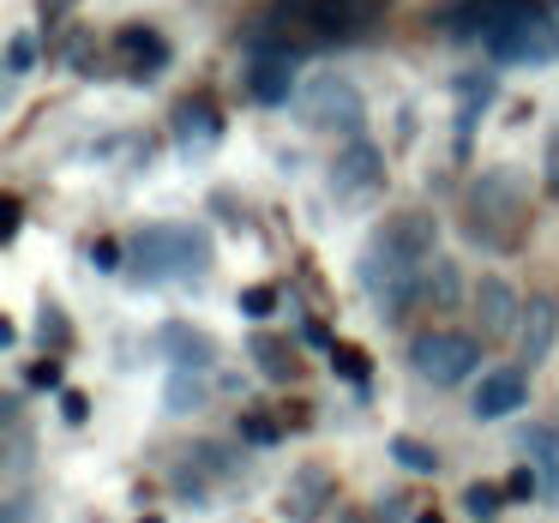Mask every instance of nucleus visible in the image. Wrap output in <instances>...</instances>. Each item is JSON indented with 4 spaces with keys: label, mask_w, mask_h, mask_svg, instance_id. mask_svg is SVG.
<instances>
[{
    "label": "nucleus",
    "mask_w": 559,
    "mask_h": 523,
    "mask_svg": "<svg viewBox=\"0 0 559 523\" xmlns=\"http://www.w3.org/2000/svg\"><path fill=\"white\" fill-rule=\"evenodd\" d=\"M451 31L481 43V55H493L506 67H554L559 61V25L542 7H530V0H469V13L451 19Z\"/></svg>",
    "instance_id": "f257e3e1"
},
{
    "label": "nucleus",
    "mask_w": 559,
    "mask_h": 523,
    "mask_svg": "<svg viewBox=\"0 0 559 523\" xmlns=\"http://www.w3.org/2000/svg\"><path fill=\"white\" fill-rule=\"evenodd\" d=\"M523 211H530V187H523L518 169H487L475 175L469 199H463V229H469L475 247L487 253H506L523 229Z\"/></svg>",
    "instance_id": "f03ea898"
},
{
    "label": "nucleus",
    "mask_w": 559,
    "mask_h": 523,
    "mask_svg": "<svg viewBox=\"0 0 559 523\" xmlns=\"http://www.w3.org/2000/svg\"><path fill=\"white\" fill-rule=\"evenodd\" d=\"M127 259H133L139 283H181V277L211 271V235L187 229V223H151V229L133 235Z\"/></svg>",
    "instance_id": "7ed1b4c3"
},
{
    "label": "nucleus",
    "mask_w": 559,
    "mask_h": 523,
    "mask_svg": "<svg viewBox=\"0 0 559 523\" xmlns=\"http://www.w3.org/2000/svg\"><path fill=\"white\" fill-rule=\"evenodd\" d=\"M295 121H301L307 133H325V139H361L367 103H361V91H355V79L313 73L295 91Z\"/></svg>",
    "instance_id": "20e7f679"
},
{
    "label": "nucleus",
    "mask_w": 559,
    "mask_h": 523,
    "mask_svg": "<svg viewBox=\"0 0 559 523\" xmlns=\"http://www.w3.org/2000/svg\"><path fill=\"white\" fill-rule=\"evenodd\" d=\"M409 367L427 385L451 391L481 367V337H469V331H421V337L409 343Z\"/></svg>",
    "instance_id": "39448f33"
},
{
    "label": "nucleus",
    "mask_w": 559,
    "mask_h": 523,
    "mask_svg": "<svg viewBox=\"0 0 559 523\" xmlns=\"http://www.w3.org/2000/svg\"><path fill=\"white\" fill-rule=\"evenodd\" d=\"M241 85L259 109L295 103V91H301V49L295 43H253V55L241 67Z\"/></svg>",
    "instance_id": "423d86ee"
},
{
    "label": "nucleus",
    "mask_w": 559,
    "mask_h": 523,
    "mask_svg": "<svg viewBox=\"0 0 559 523\" xmlns=\"http://www.w3.org/2000/svg\"><path fill=\"white\" fill-rule=\"evenodd\" d=\"M433 247H439V223L427 217V211H397V217H385V229L373 235L367 259L397 265V271H427L433 265Z\"/></svg>",
    "instance_id": "0eeeda50"
},
{
    "label": "nucleus",
    "mask_w": 559,
    "mask_h": 523,
    "mask_svg": "<svg viewBox=\"0 0 559 523\" xmlns=\"http://www.w3.org/2000/svg\"><path fill=\"white\" fill-rule=\"evenodd\" d=\"M385 187V157L373 139H343V151L331 157V199L337 205H367Z\"/></svg>",
    "instance_id": "6e6552de"
},
{
    "label": "nucleus",
    "mask_w": 559,
    "mask_h": 523,
    "mask_svg": "<svg viewBox=\"0 0 559 523\" xmlns=\"http://www.w3.org/2000/svg\"><path fill=\"white\" fill-rule=\"evenodd\" d=\"M475 325H481V337H518V325H523V301H518V289H511L506 277H481L475 283Z\"/></svg>",
    "instance_id": "1a4fd4ad"
},
{
    "label": "nucleus",
    "mask_w": 559,
    "mask_h": 523,
    "mask_svg": "<svg viewBox=\"0 0 559 523\" xmlns=\"http://www.w3.org/2000/svg\"><path fill=\"white\" fill-rule=\"evenodd\" d=\"M523 403H530V379H523V367H493V373H481L469 409H475V421H499V415H518Z\"/></svg>",
    "instance_id": "9d476101"
},
{
    "label": "nucleus",
    "mask_w": 559,
    "mask_h": 523,
    "mask_svg": "<svg viewBox=\"0 0 559 523\" xmlns=\"http://www.w3.org/2000/svg\"><path fill=\"white\" fill-rule=\"evenodd\" d=\"M337 499V487H331V475L319 469V463H307V469H295V482L283 487V518L295 523H313L325 518V506Z\"/></svg>",
    "instance_id": "9b49d317"
},
{
    "label": "nucleus",
    "mask_w": 559,
    "mask_h": 523,
    "mask_svg": "<svg viewBox=\"0 0 559 523\" xmlns=\"http://www.w3.org/2000/svg\"><path fill=\"white\" fill-rule=\"evenodd\" d=\"M554 337H559V307L547 301V295H530L523 301V325H518V349H523V361H547L554 355Z\"/></svg>",
    "instance_id": "f8f14e48"
},
{
    "label": "nucleus",
    "mask_w": 559,
    "mask_h": 523,
    "mask_svg": "<svg viewBox=\"0 0 559 523\" xmlns=\"http://www.w3.org/2000/svg\"><path fill=\"white\" fill-rule=\"evenodd\" d=\"M175 133H181L187 151H211L223 139V121H217L211 103H181V109H175Z\"/></svg>",
    "instance_id": "ddd939ff"
},
{
    "label": "nucleus",
    "mask_w": 559,
    "mask_h": 523,
    "mask_svg": "<svg viewBox=\"0 0 559 523\" xmlns=\"http://www.w3.org/2000/svg\"><path fill=\"white\" fill-rule=\"evenodd\" d=\"M523 457L542 475V494H559V427H530L523 433Z\"/></svg>",
    "instance_id": "4468645a"
},
{
    "label": "nucleus",
    "mask_w": 559,
    "mask_h": 523,
    "mask_svg": "<svg viewBox=\"0 0 559 523\" xmlns=\"http://www.w3.org/2000/svg\"><path fill=\"white\" fill-rule=\"evenodd\" d=\"M457 301H463V271L451 265V259H433V265L421 271V307H439V313H451Z\"/></svg>",
    "instance_id": "2eb2a0df"
},
{
    "label": "nucleus",
    "mask_w": 559,
    "mask_h": 523,
    "mask_svg": "<svg viewBox=\"0 0 559 523\" xmlns=\"http://www.w3.org/2000/svg\"><path fill=\"white\" fill-rule=\"evenodd\" d=\"M115 43H121V49L133 55V73H163V67H169V43H163L157 31H139V25H127Z\"/></svg>",
    "instance_id": "dca6fc26"
},
{
    "label": "nucleus",
    "mask_w": 559,
    "mask_h": 523,
    "mask_svg": "<svg viewBox=\"0 0 559 523\" xmlns=\"http://www.w3.org/2000/svg\"><path fill=\"white\" fill-rule=\"evenodd\" d=\"M163 355H169L175 367H211V355H217V349H211V337H205V331L169 325V331H163Z\"/></svg>",
    "instance_id": "f3484780"
},
{
    "label": "nucleus",
    "mask_w": 559,
    "mask_h": 523,
    "mask_svg": "<svg viewBox=\"0 0 559 523\" xmlns=\"http://www.w3.org/2000/svg\"><path fill=\"white\" fill-rule=\"evenodd\" d=\"M205 397H211V385H205V367H175V373H169V391H163V403H169L175 415H193Z\"/></svg>",
    "instance_id": "a211bd4d"
},
{
    "label": "nucleus",
    "mask_w": 559,
    "mask_h": 523,
    "mask_svg": "<svg viewBox=\"0 0 559 523\" xmlns=\"http://www.w3.org/2000/svg\"><path fill=\"white\" fill-rule=\"evenodd\" d=\"M391 457H397L409 475H433V469H439V457L421 445V439H409V433H397V439H391Z\"/></svg>",
    "instance_id": "6ab92c4d"
},
{
    "label": "nucleus",
    "mask_w": 559,
    "mask_h": 523,
    "mask_svg": "<svg viewBox=\"0 0 559 523\" xmlns=\"http://www.w3.org/2000/svg\"><path fill=\"white\" fill-rule=\"evenodd\" d=\"M253 361L265 367V379H289L295 373V355L283 349L277 337H253Z\"/></svg>",
    "instance_id": "aec40b11"
},
{
    "label": "nucleus",
    "mask_w": 559,
    "mask_h": 523,
    "mask_svg": "<svg viewBox=\"0 0 559 523\" xmlns=\"http://www.w3.org/2000/svg\"><path fill=\"white\" fill-rule=\"evenodd\" d=\"M506 499H511V494H506V487H487V482H475V487H463V511H469V518H481V523H487V518H493V511H499V506H506Z\"/></svg>",
    "instance_id": "412c9836"
},
{
    "label": "nucleus",
    "mask_w": 559,
    "mask_h": 523,
    "mask_svg": "<svg viewBox=\"0 0 559 523\" xmlns=\"http://www.w3.org/2000/svg\"><path fill=\"white\" fill-rule=\"evenodd\" d=\"M31 67H37V37H31V31H19V37L7 43V73H13V79H25Z\"/></svg>",
    "instance_id": "4be33fe9"
},
{
    "label": "nucleus",
    "mask_w": 559,
    "mask_h": 523,
    "mask_svg": "<svg viewBox=\"0 0 559 523\" xmlns=\"http://www.w3.org/2000/svg\"><path fill=\"white\" fill-rule=\"evenodd\" d=\"M0 523H43V506H37V494H13L7 506H0Z\"/></svg>",
    "instance_id": "5701e85b"
},
{
    "label": "nucleus",
    "mask_w": 559,
    "mask_h": 523,
    "mask_svg": "<svg viewBox=\"0 0 559 523\" xmlns=\"http://www.w3.org/2000/svg\"><path fill=\"white\" fill-rule=\"evenodd\" d=\"M277 415H241V439H253V445H277Z\"/></svg>",
    "instance_id": "b1692460"
},
{
    "label": "nucleus",
    "mask_w": 559,
    "mask_h": 523,
    "mask_svg": "<svg viewBox=\"0 0 559 523\" xmlns=\"http://www.w3.org/2000/svg\"><path fill=\"white\" fill-rule=\"evenodd\" d=\"M331 361H337V373H343V379H355V385L367 379V355H361V349H349V343H337V349H331Z\"/></svg>",
    "instance_id": "393cba45"
},
{
    "label": "nucleus",
    "mask_w": 559,
    "mask_h": 523,
    "mask_svg": "<svg viewBox=\"0 0 559 523\" xmlns=\"http://www.w3.org/2000/svg\"><path fill=\"white\" fill-rule=\"evenodd\" d=\"M241 313L271 319V313H277V289H241Z\"/></svg>",
    "instance_id": "a878e982"
},
{
    "label": "nucleus",
    "mask_w": 559,
    "mask_h": 523,
    "mask_svg": "<svg viewBox=\"0 0 559 523\" xmlns=\"http://www.w3.org/2000/svg\"><path fill=\"white\" fill-rule=\"evenodd\" d=\"M506 494H511V499H530V494H542V475H535V469H518V475L506 482Z\"/></svg>",
    "instance_id": "bb28decb"
},
{
    "label": "nucleus",
    "mask_w": 559,
    "mask_h": 523,
    "mask_svg": "<svg viewBox=\"0 0 559 523\" xmlns=\"http://www.w3.org/2000/svg\"><path fill=\"white\" fill-rule=\"evenodd\" d=\"M91 265L115 271V265H121V247H115V241H97V247H91Z\"/></svg>",
    "instance_id": "cd10ccee"
},
{
    "label": "nucleus",
    "mask_w": 559,
    "mask_h": 523,
    "mask_svg": "<svg viewBox=\"0 0 559 523\" xmlns=\"http://www.w3.org/2000/svg\"><path fill=\"white\" fill-rule=\"evenodd\" d=\"M31 385H61V367H55V361H37V367H31Z\"/></svg>",
    "instance_id": "c85d7f7f"
},
{
    "label": "nucleus",
    "mask_w": 559,
    "mask_h": 523,
    "mask_svg": "<svg viewBox=\"0 0 559 523\" xmlns=\"http://www.w3.org/2000/svg\"><path fill=\"white\" fill-rule=\"evenodd\" d=\"M61 415H67V421H85V397H79V391H67V397H61Z\"/></svg>",
    "instance_id": "c756f323"
},
{
    "label": "nucleus",
    "mask_w": 559,
    "mask_h": 523,
    "mask_svg": "<svg viewBox=\"0 0 559 523\" xmlns=\"http://www.w3.org/2000/svg\"><path fill=\"white\" fill-rule=\"evenodd\" d=\"M19 223H25V205H19V199H7V241L19 235Z\"/></svg>",
    "instance_id": "7c9ffc66"
},
{
    "label": "nucleus",
    "mask_w": 559,
    "mask_h": 523,
    "mask_svg": "<svg viewBox=\"0 0 559 523\" xmlns=\"http://www.w3.org/2000/svg\"><path fill=\"white\" fill-rule=\"evenodd\" d=\"M421 523H439V511H421Z\"/></svg>",
    "instance_id": "2f4dec72"
},
{
    "label": "nucleus",
    "mask_w": 559,
    "mask_h": 523,
    "mask_svg": "<svg viewBox=\"0 0 559 523\" xmlns=\"http://www.w3.org/2000/svg\"><path fill=\"white\" fill-rule=\"evenodd\" d=\"M139 523H157V518H139Z\"/></svg>",
    "instance_id": "473e14b6"
}]
</instances>
